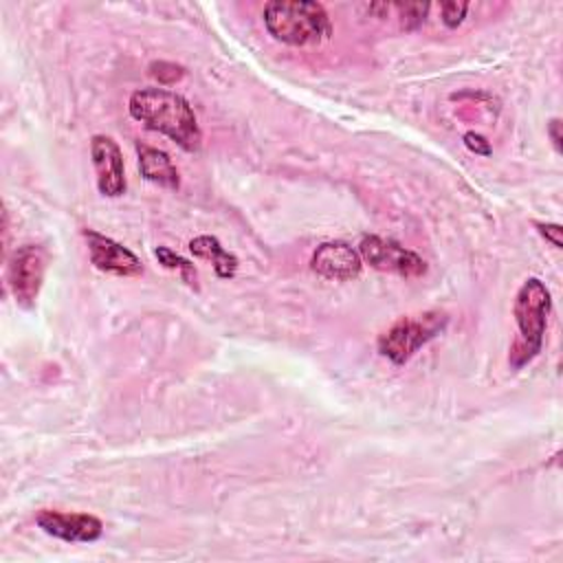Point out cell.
Listing matches in <instances>:
<instances>
[{"instance_id": "obj_6", "label": "cell", "mask_w": 563, "mask_h": 563, "mask_svg": "<svg viewBox=\"0 0 563 563\" xmlns=\"http://www.w3.org/2000/svg\"><path fill=\"white\" fill-rule=\"evenodd\" d=\"M358 255L365 264L380 273H391L407 279L427 273V262L418 253L378 235H365L358 244Z\"/></svg>"}, {"instance_id": "obj_5", "label": "cell", "mask_w": 563, "mask_h": 563, "mask_svg": "<svg viewBox=\"0 0 563 563\" xmlns=\"http://www.w3.org/2000/svg\"><path fill=\"white\" fill-rule=\"evenodd\" d=\"M48 266V253L40 244H22L7 264V286L18 306L31 308L37 301Z\"/></svg>"}, {"instance_id": "obj_13", "label": "cell", "mask_w": 563, "mask_h": 563, "mask_svg": "<svg viewBox=\"0 0 563 563\" xmlns=\"http://www.w3.org/2000/svg\"><path fill=\"white\" fill-rule=\"evenodd\" d=\"M154 255H156V260H158V264H161L163 268L176 273L187 286H191V288L198 290V271H196V266H194L189 260H185L183 255L174 253V251L167 249V246H156V249H154Z\"/></svg>"}, {"instance_id": "obj_1", "label": "cell", "mask_w": 563, "mask_h": 563, "mask_svg": "<svg viewBox=\"0 0 563 563\" xmlns=\"http://www.w3.org/2000/svg\"><path fill=\"white\" fill-rule=\"evenodd\" d=\"M130 117L147 130L165 134L185 152H198L202 145V130L189 101L167 88H141L130 95Z\"/></svg>"}, {"instance_id": "obj_12", "label": "cell", "mask_w": 563, "mask_h": 563, "mask_svg": "<svg viewBox=\"0 0 563 563\" xmlns=\"http://www.w3.org/2000/svg\"><path fill=\"white\" fill-rule=\"evenodd\" d=\"M189 251L200 257V260H209L213 264V271L220 279H231L238 271V257L233 253H229L218 238L213 235H198L189 242Z\"/></svg>"}, {"instance_id": "obj_4", "label": "cell", "mask_w": 563, "mask_h": 563, "mask_svg": "<svg viewBox=\"0 0 563 563\" xmlns=\"http://www.w3.org/2000/svg\"><path fill=\"white\" fill-rule=\"evenodd\" d=\"M446 323L449 317L446 312L440 310H427L413 317H402L378 336V352L394 365H405L422 345H427L440 332H444Z\"/></svg>"}, {"instance_id": "obj_19", "label": "cell", "mask_w": 563, "mask_h": 563, "mask_svg": "<svg viewBox=\"0 0 563 563\" xmlns=\"http://www.w3.org/2000/svg\"><path fill=\"white\" fill-rule=\"evenodd\" d=\"M548 134H550V139H552L554 150L561 152V119H559V117L550 119V123H548Z\"/></svg>"}, {"instance_id": "obj_2", "label": "cell", "mask_w": 563, "mask_h": 563, "mask_svg": "<svg viewBox=\"0 0 563 563\" xmlns=\"http://www.w3.org/2000/svg\"><path fill=\"white\" fill-rule=\"evenodd\" d=\"M268 35L288 46H312L330 37L328 11L310 0H273L262 11Z\"/></svg>"}, {"instance_id": "obj_14", "label": "cell", "mask_w": 563, "mask_h": 563, "mask_svg": "<svg viewBox=\"0 0 563 563\" xmlns=\"http://www.w3.org/2000/svg\"><path fill=\"white\" fill-rule=\"evenodd\" d=\"M391 9L398 11V18H400V24L402 29L407 31H413L418 29L424 18H427V11H429V4L427 2H398V4H391Z\"/></svg>"}, {"instance_id": "obj_15", "label": "cell", "mask_w": 563, "mask_h": 563, "mask_svg": "<svg viewBox=\"0 0 563 563\" xmlns=\"http://www.w3.org/2000/svg\"><path fill=\"white\" fill-rule=\"evenodd\" d=\"M150 75L154 79H158V84L169 86V84H176L178 79H183L185 68L174 64V62H152L150 64Z\"/></svg>"}, {"instance_id": "obj_7", "label": "cell", "mask_w": 563, "mask_h": 563, "mask_svg": "<svg viewBox=\"0 0 563 563\" xmlns=\"http://www.w3.org/2000/svg\"><path fill=\"white\" fill-rule=\"evenodd\" d=\"M35 523L51 537L68 543H92L103 534V523L88 512H59V510H40Z\"/></svg>"}, {"instance_id": "obj_18", "label": "cell", "mask_w": 563, "mask_h": 563, "mask_svg": "<svg viewBox=\"0 0 563 563\" xmlns=\"http://www.w3.org/2000/svg\"><path fill=\"white\" fill-rule=\"evenodd\" d=\"M537 231L554 246V249H561L563 246V240H561V224H543V222H534Z\"/></svg>"}, {"instance_id": "obj_8", "label": "cell", "mask_w": 563, "mask_h": 563, "mask_svg": "<svg viewBox=\"0 0 563 563\" xmlns=\"http://www.w3.org/2000/svg\"><path fill=\"white\" fill-rule=\"evenodd\" d=\"M81 233L86 238L90 262L95 264V268L110 273V275H119V277H134V275L143 273L141 260L123 244L114 242L112 238H108L95 229H84Z\"/></svg>"}, {"instance_id": "obj_9", "label": "cell", "mask_w": 563, "mask_h": 563, "mask_svg": "<svg viewBox=\"0 0 563 563\" xmlns=\"http://www.w3.org/2000/svg\"><path fill=\"white\" fill-rule=\"evenodd\" d=\"M90 158L97 174V189L108 198L125 194V169L121 147L106 134H95L90 141Z\"/></svg>"}, {"instance_id": "obj_17", "label": "cell", "mask_w": 563, "mask_h": 563, "mask_svg": "<svg viewBox=\"0 0 563 563\" xmlns=\"http://www.w3.org/2000/svg\"><path fill=\"white\" fill-rule=\"evenodd\" d=\"M464 145L471 150V152H475V154H479V156H490V143L482 136V134H475V132H466L464 134Z\"/></svg>"}, {"instance_id": "obj_10", "label": "cell", "mask_w": 563, "mask_h": 563, "mask_svg": "<svg viewBox=\"0 0 563 563\" xmlns=\"http://www.w3.org/2000/svg\"><path fill=\"white\" fill-rule=\"evenodd\" d=\"M310 268L323 277V279H334V282H347L361 275L363 260L358 251H354L345 242H323L317 246L310 260Z\"/></svg>"}, {"instance_id": "obj_11", "label": "cell", "mask_w": 563, "mask_h": 563, "mask_svg": "<svg viewBox=\"0 0 563 563\" xmlns=\"http://www.w3.org/2000/svg\"><path fill=\"white\" fill-rule=\"evenodd\" d=\"M139 172L145 180L167 187V189H178L180 187V176L172 158L156 147L150 145H139Z\"/></svg>"}, {"instance_id": "obj_16", "label": "cell", "mask_w": 563, "mask_h": 563, "mask_svg": "<svg viewBox=\"0 0 563 563\" xmlns=\"http://www.w3.org/2000/svg\"><path fill=\"white\" fill-rule=\"evenodd\" d=\"M466 11H468V2H442L440 4L442 22L449 29H455L457 24H462V20L466 18Z\"/></svg>"}, {"instance_id": "obj_3", "label": "cell", "mask_w": 563, "mask_h": 563, "mask_svg": "<svg viewBox=\"0 0 563 563\" xmlns=\"http://www.w3.org/2000/svg\"><path fill=\"white\" fill-rule=\"evenodd\" d=\"M550 308H552L550 290L539 277H530L519 286L515 295V306H512L515 321H517V336L510 345V356H508V363L512 369H521L541 352Z\"/></svg>"}]
</instances>
